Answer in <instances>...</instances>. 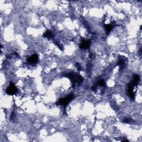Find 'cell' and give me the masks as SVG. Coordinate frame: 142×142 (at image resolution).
Here are the masks:
<instances>
[{
    "label": "cell",
    "instance_id": "1",
    "mask_svg": "<svg viewBox=\"0 0 142 142\" xmlns=\"http://www.w3.org/2000/svg\"><path fill=\"white\" fill-rule=\"evenodd\" d=\"M66 77L70 79V80L72 83L73 87H76V85H79L81 84L83 82V78L80 74L77 73H74L73 72L69 73L66 74Z\"/></svg>",
    "mask_w": 142,
    "mask_h": 142
},
{
    "label": "cell",
    "instance_id": "2",
    "mask_svg": "<svg viewBox=\"0 0 142 142\" xmlns=\"http://www.w3.org/2000/svg\"><path fill=\"white\" fill-rule=\"evenodd\" d=\"M74 99V96L73 95H68L67 97L64 98H61L59 100V101L56 103L57 106L62 105L64 106H66L69 104V103Z\"/></svg>",
    "mask_w": 142,
    "mask_h": 142
},
{
    "label": "cell",
    "instance_id": "3",
    "mask_svg": "<svg viewBox=\"0 0 142 142\" xmlns=\"http://www.w3.org/2000/svg\"><path fill=\"white\" fill-rule=\"evenodd\" d=\"M17 89L16 87L15 86L13 83L11 82L9 86H8L7 89H6V93H7L8 95H15L17 92Z\"/></svg>",
    "mask_w": 142,
    "mask_h": 142
},
{
    "label": "cell",
    "instance_id": "4",
    "mask_svg": "<svg viewBox=\"0 0 142 142\" xmlns=\"http://www.w3.org/2000/svg\"><path fill=\"white\" fill-rule=\"evenodd\" d=\"M38 56L37 54H35L32 56H30L27 59V62L30 64H35L38 62Z\"/></svg>",
    "mask_w": 142,
    "mask_h": 142
},
{
    "label": "cell",
    "instance_id": "5",
    "mask_svg": "<svg viewBox=\"0 0 142 142\" xmlns=\"http://www.w3.org/2000/svg\"><path fill=\"white\" fill-rule=\"evenodd\" d=\"M91 45V41L90 40H86V39H83L81 43L79 45V47L81 49H88L90 47Z\"/></svg>",
    "mask_w": 142,
    "mask_h": 142
},
{
    "label": "cell",
    "instance_id": "6",
    "mask_svg": "<svg viewBox=\"0 0 142 142\" xmlns=\"http://www.w3.org/2000/svg\"><path fill=\"white\" fill-rule=\"evenodd\" d=\"M104 28H105L106 33L108 34L112 30V29L114 28V25L111 24H105L104 25Z\"/></svg>",
    "mask_w": 142,
    "mask_h": 142
},
{
    "label": "cell",
    "instance_id": "7",
    "mask_svg": "<svg viewBox=\"0 0 142 142\" xmlns=\"http://www.w3.org/2000/svg\"><path fill=\"white\" fill-rule=\"evenodd\" d=\"M43 36L46 37V38H52L53 37V33L51 32V31H50L49 30H47V31H46V32L44 33Z\"/></svg>",
    "mask_w": 142,
    "mask_h": 142
},
{
    "label": "cell",
    "instance_id": "8",
    "mask_svg": "<svg viewBox=\"0 0 142 142\" xmlns=\"http://www.w3.org/2000/svg\"><path fill=\"white\" fill-rule=\"evenodd\" d=\"M105 84H105V82H104V81L103 80V79H101V80H99L97 83V86L104 87V86H105Z\"/></svg>",
    "mask_w": 142,
    "mask_h": 142
},
{
    "label": "cell",
    "instance_id": "9",
    "mask_svg": "<svg viewBox=\"0 0 142 142\" xmlns=\"http://www.w3.org/2000/svg\"><path fill=\"white\" fill-rule=\"evenodd\" d=\"M131 120H132V119H131V118H125L124 119V123H130L131 122Z\"/></svg>",
    "mask_w": 142,
    "mask_h": 142
},
{
    "label": "cell",
    "instance_id": "10",
    "mask_svg": "<svg viewBox=\"0 0 142 142\" xmlns=\"http://www.w3.org/2000/svg\"><path fill=\"white\" fill-rule=\"evenodd\" d=\"M76 67L77 68V69H78V71H81V66L80 65V64H79V63H77L76 64Z\"/></svg>",
    "mask_w": 142,
    "mask_h": 142
}]
</instances>
